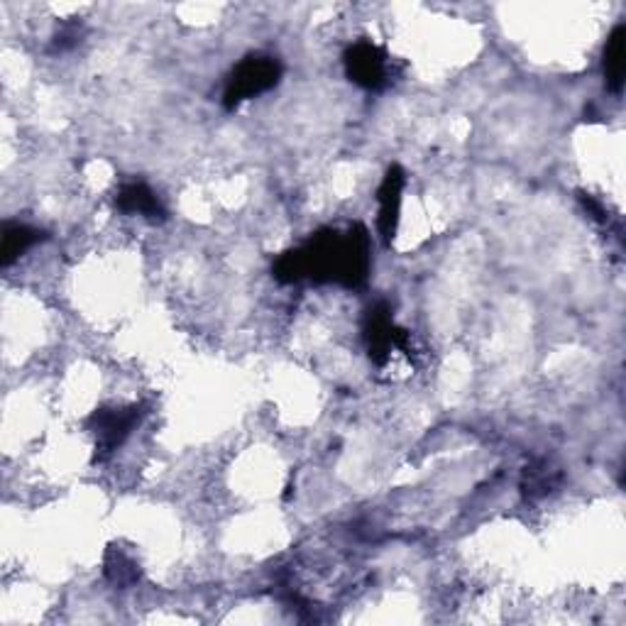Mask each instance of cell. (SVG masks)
Segmentation results:
<instances>
[{"label": "cell", "mask_w": 626, "mask_h": 626, "mask_svg": "<svg viewBox=\"0 0 626 626\" xmlns=\"http://www.w3.org/2000/svg\"><path fill=\"white\" fill-rule=\"evenodd\" d=\"M103 570H106V578L111 580L118 588H127V585H133L140 580V570H137V563L131 559V555L111 549L106 553V561H103Z\"/></svg>", "instance_id": "cell-11"}, {"label": "cell", "mask_w": 626, "mask_h": 626, "mask_svg": "<svg viewBox=\"0 0 626 626\" xmlns=\"http://www.w3.org/2000/svg\"><path fill=\"white\" fill-rule=\"evenodd\" d=\"M370 277V235L360 223L345 233L326 228L311 235L302 247L284 253L274 262V280L296 284L311 280L316 284L335 282L345 290H360Z\"/></svg>", "instance_id": "cell-1"}, {"label": "cell", "mask_w": 626, "mask_h": 626, "mask_svg": "<svg viewBox=\"0 0 626 626\" xmlns=\"http://www.w3.org/2000/svg\"><path fill=\"white\" fill-rule=\"evenodd\" d=\"M115 206L123 213L143 216L150 223L167 221V208L159 201L157 194L145 182H127L115 194Z\"/></svg>", "instance_id": "cell-7"}, {"label": "cell", "mask_w": 626, "mask_h": 626, "mask_svg": "<svg viewBox=\"0 0 626 626\" xmlns=\"http://www.w3.org/2000/svg\"><path fill=\"white\" fill-rule=\"evenodd\" d=\"M406 176L400 164H392L386 169L382 179L380 192H377V201H380V235L384 245H392L396 235V225H400V211H402V194H404Z\"/></svg>", "instance_id": "cell-6"}, {"label": "cell", "mask_w": 626, "mask_h": 626, "mask_svg": "<svg viewBox=\"0 0 626 626\" xmlns=\"http://www.w3.org/2000/svg\"><path fill=\"white\" fill-rule=\"evenodd\" d=\"M345 76L365 91H382L392 82V59L382 47L360 39L345 49Z\"/></svg>", "instance_id": "cell-5"}, {"label": "cell", "mask_w": 626, "mask_h": 626, "mask_svg": "<svg viewBox=\"0 0 626 626\" xmlns=\"http://www.w3.org/2000/svg\"><path fill=\"white\" fill-rule=\"evenodd\" d=\"M365 343L367 353H370L375 365H384L390 360L392 351H404L406 355H412L409 345V333L394 323L392 309L386 302H377L365 314Z\"/></svg>", "instance_id": "cell-4"}, {"label": "cell", "mask_w": 626, "mask_h": 626, "mask_svg": "<svg viewBox=\"0 0 626 626\" xmlns=\"http://www.w3.org/2000/svg\"><path fill=\"white\" fill-rule=\"evenodd\" d=\"M563 475L559 468H553L549 461H536L529 468L524 470L521 477V492L526 500H541V496H549L555 487L561 484Z\"/></svg>", "instance_id": "cell-10"}, {"label": "cell", "mask_w": 626, "mask_h": 626, "mask_svg": "<svg viewBox=\"0 0 626 626\" xmlns=\"http://www.w3.org/2000/svg\"><path fill=\"white\" fill-rule=\"evenodd\" d=\"M45 233L25 223H5L3 241H0V265L10 267L20 255H25L29 247H35L42 241Z\"/></svg>", "instance_id": "cell-9"}, {"label": "cell", "mask_w": 626, "mask_h": 626, "mask_svg": "<svg viewBox=\"0 0 626 626\" xmlns=\"http://www.w3.org/2000/svg\"><path fill=\"white\" fill-rule=\"evenodd\" d=\"M624 47H626V25H617L612 29V35L607 39V47H604V82L612 94H622L624 88V72H626V59H624Z\"/></svg>", "instance_id": "cell-8"}, {"label": "cell", "mask_w": 626, "mask_h": 626, "mask_svg": "<svg viewBox=\"0 0 626 626\" xmlns=\"http://www.w3.org/2000/svg\"><path fill=\"white\" fill-rule=\"evenodd\" d=\"M82 23H69L64 25L62 29H59L57 37H54V42H52V49L54 52H66V49H72L76 47L78 42H82Z\"/></svg>", "instance_id": "cell-12"}, {"label": "cell", "mask_w": 626, "mask_h": 626, "mask_svg": "<svg viewBox=\"0 0 626 626\" xmlns=\"http://www.w3.org/2000/svg\"><path fill=\"white\" fill-rule=\"evenodd\" d=\"M280 59L270 54H250L237 64L223 88V106L225 111H235L237 106L250 101L255 96H262L280 84L282 78Z\"/></svg>", "instance_id": "cell-2"}, {"label": "cell", "mask_w": 626, "mask_h": 626, "mask_svg": "<svg viewBox=\"0 0 626 626\" xmlns=\"http://www.w3.org/2000/svg\"><path fill=\"white\" fill-rule=\"evenodd\" d=\"M143 406H113V409H98L88 416L86 429L91 431L96 441V461L101 463L108 455L115 453L125 443L127 435L133 433L137 424L143 421Z\"/></svg>", "instance_id": "cell-3"}]
</instances>
